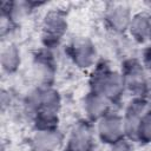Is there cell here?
<instances>
[{
  "mask_svg": "<svg viewBox=\"0 0 151 151\" xmlns=\"http://www.w3.org/2000/svg\"><path fill=\"white\" fill-rule=\"evenodd\" d=\"M94 130L90 120H78L71 127L66 147L68 151H92L94 147Z\"/></svg>",
  "mask_w": 151,
  "mask_h": 151,
  "instance_id": "52a82bcc",
  "label": "cell"
},
{
  "mask_svg": "<svg viewBox=\"0 0 151 151\" xmlns=\"http://www.w3.org/2000/svg\"><path fill=\"white\" fill-rule=\"evenodd\" d=\"M88 85L90 91L101 94L111 104L119 103L125 92L122 73L113 70L106 61L97 63L90 76Z\"/></svg>",
  "mask_w": 151,
  "mask_h": 151,
  "instance_id": "7a4b0ae2",
  "label": "cell"
},
{
  "mask_svg": "<svg viewBox=\"0 0 151 151\" xmlns=\"http://www.w3.org/2000/svg\"><path fill=\"white\" fill-rule=\"evenodd\" d=\"M66 53L72 63L80 70L97 65L98 52L94 42L87 37H74L66 46Z\"/></svg>",
  "mask_w": 151,
  "mask_h": 151,
  "instance_id": "5b68a950",
  "label": "cell"
},
{
  "mask_svg": "<svg viewBox=\"0 0 151 151\" xmlns=\"http://www.w3.org/2000/svg\"><path fill=\"white\" fill-rule=\"evenodd\" d=\"M96 131L100 142L107 145H112L126 138L123 116L113 112H109L97 122Z\"/></svg>",
  "mask_w": 151,
  "mask_h": 151,
  "instance_id": "ba28073f",
  "label": "cell"
},
{
  "mask_svg": "<svg viewBox=\"0 0 151 151\" xmlns=\"http://www.w3.org/2000/svg\"><path fill=\"white\" fill-rule=\"evenodd\" d=\"M44 5V2L33 1H4L1 4V15L5 17L13 26H18L35 6Z\"/></svg>",
  "mask_w": 151,
  "mask_h": 151,
  "instance_id": "7c38bea8",
  "label": "cell"
},
{
  "mask_svg": "<svg viewBox=\"0 0 151 151\" xmlns=\"http://www.w3.org/2000/svg\"><path fill=\"white\" fill-rule=\"evenodd\" d=\"M64 142V134L58 127L35 129L31 138V151H58Z\"/></svg>",
  "mask_w": 151,
  "mask_h": 151,
  "instance_id": "8fae6325",
  "label": "cell"
},
{
  "mask_svg": "<svg viewBox=\"0 0 151 151\" xmlns=\"http://www.w3.org/2000/svg\"><path fill=\"white\" fill-rule=\"evenodd\" d=\"M150 104L146 100V98L142 97H134L126 106L125 112L123 114L124 120V127H125V134L129 140H134L138 126L146 113V111L150 109Z\"/></svg>",
  "mask_w": 151,
  "mask_h": 151,
  "instance_id": "9c48e42d",
  "label": "cell"
},
{
  "mask_svg": "<svg viewBox=\"0 0 151 151\" xmlns=\"http://www.w3.org/2000/svg\"><path fill=\"white\" fill-rule=\"evenodd\" d=\"M110 151H132V146L130 144V140L127 138H124L112 145H110Z\"/></svg>",
  "mask_w": 151,
  "mask_h": 151,
  "instance_id": "e0dca14e",
  "label": "cell"
},
{
  "mask_svg": "<svg viewBox=\"0 0 151 151\" xmlns=\"http://www.w3.org/2000/svg\"><path fill=\"white\" fill-rule=\"evenodd\" d=\"M122 76L124 80L125 91L130 92L133 98H146L150 92V73L144 66L143 61L137 58H129L122 64Z\"/></svg>",
  "mask_w": 151,
  "mask_h": 151,
  "instance_id": "3957f363",
  "label": "cell"
},
{
  "mask_svg": "<svg viewBox=\"0 0 151 151\" xmlns=\"http://www.w3.org/2000/svg\"><path fill=\"white\" fill-rule=\"evenodd\" d=\"M131 8L123 2L110 4L104 13L105 25L114 33H124L129 29L132 20Z\"/></svg>",
  "mask_w": 151,
  "mask_h": 151,
  "instance_id": "30bf717a",
  "label": "cell"
},
{
  "mask_svg": "<svg viewBox=\"0 0 151 151\" xmlns=\"http://www.w3.org/2000/svg\"><path fill=\"white\" fill-rule=\"evenodd\" d=\"M149 151H151V150H149Z\"/></svg>",
  "mask_w": 151,
  "mask_h": 151,
  "instance_id": "ffe728a7",
  "label": "cell"
},
{
  "mask_svg": "<svg viewBox=\"0 0 151 151\" xmlns=\"http://www.w3.org/2000/svg\"><path fill=\"white\" fill-rule=\"evenodd\" d=\"M68 29L67 14L63 9L48 11L41 22V41L48 50L57 47Z\"/></svg>",
  "mask_w": 151,
  "mask_h": 151,
  "instance_id": "277c9868",
  "label": "cell"
},
{
  "mask_svg": "<svg viewBox=\"0 0 151 151\" xmlns=\"http://www.w3.org/2000/svg\"><path fill=\"white\" fill-rule=\"evenodd\" d=\"M111 103L101 94L90 91L84 98V111L86 113L87 120L91 123H97L104 116L110 112Z\"/></svg>",
  "mask_w": 151,
  "mask_h": 151,
  "instance_id": "4fadbf2b",
  "label": "cell"
},
{
  "mask_svg": "<svg viewBox=\"0 0 151 151\" xmlns=\"http://www.w3.org/2000/svg\"><path fill=\"white\" fill-rule=\"evenodd\" d=\"M127 31L130 35L139 44L151 40V14L146 12L133 14Z\"/></svg>",
  "mask_w": 151,
  "mask_h": 151,
  "instance_id": "5bb4252c",
  "label": "cell"
},
{
  "mask_svg": "<svg viewBox=\"0 0 151 151\" xmlns=\"http://www.w3.org/2000/svg\"><path fill=\"white\" fill-rule=\"evenodd\" d=\"M64 151H68V150H67V149H65V150H64Z\"/></svg>",
  "mask_w": 151,
  "mask_h": 151,
  "instance_id": "d6986e66",
  "label": "cell"
},
{
  "mask_svg": "<svg viewBox=\"0 0 151 151\" xmlns=\"http://www.w3.org/2000/svg\"><path fill=\"white\" fill-rule=\"evenodd\" d=\"M24 106L27 114L32 117L35 129L58 127L61 97L53 86H37L26 96Z\"/></svg>",
  "mask_w": 151,
  "mask_h": 151,
  "instance_id": "6da1fadb",
  "label": "cell"
},
{
  "mask_svg": "<svg viewBox=\"0 0 151 151\" xmlns=\"http://www.w3.org/2000/svg\"><path fill=\"white\" fill-rule=\"evenodd\" d=\"M0 64L2 70L9 74L19 70L21 65V52L15 44L8 42L5 47H2L0 54Z\"/></svg>",
  "mask_w": 151,
  "mask_h": 151,
  "instance_id": "9a60e30c",
  "label": "cell"
},
{
  "mask_svg": "<svg viewBox=\"0 0 151 151\" xmlns=\"http://www.w3.org/2000/svg\"><path fill=\"white\" fill-rule=\"evenodd\" d=\"M134 142L142 145H151V107L146 111L138 126Z\"/></svg>",
  "mask_w": 151,
  "mask_h": 151,
  "instance_id": "2e32d148",
  "label": "cell"
},
{
  "mask_svg": "<svg viewBox=\"0 0 151 151\" xmlns=\"http://www.w3.org/2000/svg\"><path fill=\"white\" fill-rule=\"evenodd\" d=\"M143 64L146 67V70L149 71V73H151V46H149L145 52H144V57H143Z\"/></svg>",
  "mask_w": 151,
  "mask_h": 151,
  "instance_id": "ac0fdd59",
  "label": "cell"
},
{
  "mask_svg": "<svg viewBox=\"0 0 151 151\" xmlns=\"http://www.w3.org/2000/svg\"><path fill=\"white\" fill-rule=\"evenodd\" d=\"M57 74V64L48 48L35 53L32 63V77L38 87L53 86Z\"/></svg>",
  "mask_w": 151,
  "mask_h": 151,
  "instance_id": "8992f818",
  "label": "cell"
}]
</instances>
